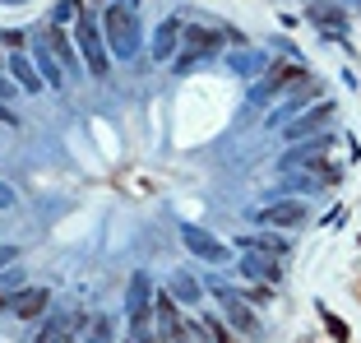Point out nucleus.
<instances>
[{
    "mask_svg": "<svg viewBox=\"0 0 361 343\" xmlns=\"http://www.w3.org/2000/svg\"><path fill=\"white\" fill-rule=\"evenodd\" d=\"M10 204H14V191H10V186H0V214H5Z\"/></svg>",
    "mask_w": 361,
    "mask_h": 343,
    "instance_id": "20",
    "label": "nucleus"
},
{
    "mask_svg": "<svg viewBox=\"0 0 361 343\" xmlns=\"http://www.w3.org/2000/svg\"><path fill=\"white\" fill-rule=\"evenodd\" d=\"M14 255H19V246H0V269L14 265Z\"/></svg>",
    "mask_w": 361,
    "mask_h": 343,
    "instance_id": "19",
    "label": "nucleus"
},
{
    "mask_svg": "<svg viewBox=\"0 0 361 343\" xmlns=\"http://www.w3.org/2000/svg\"><path fill=\"white\" fill-rule=\"evenodd\" d=\"M176 42H180V23L167 19V23L158 28V37H153V61H167V56L176 52Z\"/></svg>",
    "mask_w": 361,
    "mask_h": 343,
    "instance_id": "12",
    "label": "nucleus"
},
{
    "mask_svg": "<svg viewBox=\"0 0 361 343\" xmlns=\"http://www.w3.org/2000/svg\"><path fill=\"white\" fill-rule=\"evenodd\" d=\"M47 301H51V292H47V288H28L23 297H14V311L28 320V315H42L47 311Z\"/></svg>",
    "mask_w": 361,
    "mask_h": 343,
    "instance_id": "13",
    "label": "nucleus"
},
{
    "mask_svg": "<svg viewBox=\"0 0 361 343\" xmlns=\"http://www.w3.org/2000/svg\"><path fill=\"white\" fill-rule=\"evenodd\" d=\"M185 42H190V52H185V56L176 61V75H190V65L200 61V56L218 52V47H223V37H218L213 28H185Z\"/></svg>",
    "mask_w": 361,
    "mask_h": 343,
    "instance_id": "6",
    "label": "nucleus"
},
{
    "mask_svg": "<svg viewBox=\"0 0 361 343\" xmlns=\"http://www.w3.org/2000/svg\"><path fill=\"white\" fill-rule=\"evenodd\" d=\"M180 241H185V251H190V255L209 260V265H223V260H232V255H227V246L218 241V236L204 232V227H195V223L180 227Z\"/></svg>",
    "mask_w": 361,
    "mask_h": 343,
    "instance_id": "2",
    "label": "nucleus"
},
{
    "mask_svg": "<svg viewBox=\"0 0 361 343\" xmlns=\"http://www.w3.org/2000/svg\"><path fill=\"white\" fill-rule=\"evenodd\" d=\"M236 246H241V255H287V236H278V232H245V236H236Z\"/></svg>",
    "mask_w": 361,
    "mask_h": 343,
    "instance_id": "7",
    "label": "nucleus"
},
{
    "mask_svg": "<svg viewBox=\"0 0 361 343\" xmlns=\"http://www.w3.org/2000/svg\"><path fill=\"white\" fill-rule=\"evenodd\" d=\"M301 65L297 61H278V65H269V75H264V84H255V102H264V97H274V93H283V88H292V84H301Z\"/></svg>",
    "mask_w": 361,
    "mask_h": 343,
    "instance_id": "4",
    "label": "nucleus"
},
{
    "mask_svg": "<svg viewBox=\"0 0 361 343\" xmlns=\"http://www.w3.org/2000/svg\"><path fill=\"white\" fill-rule=\"evenodd\" d=\"M213 292H218V301H223L227 320H232L236 330H255V315H250V306H245V301H236L232 288H213Z\"/></svg>",
    "mask_w": 361,
    "mask_h": 343,
    "instance_id": "11",
    "label": "nucleus"
},
{
    "mask_svg": "<svg viewBox=\"0 0 361 343\" xmlns=\"http://www.w3.org/2000/svg\"><path fill=\"white\" fill-rule=\"evenodd\" d=\"M37 70H42V84H56V88L65 84V75H61V65L51 61V42H47L42 52H37Z\"/></svg>",
    "mask_w": 361,
    "mask_h": 343,
    "instance_id": "15",
    "label": "nucleus"
},
{
    "mask_svg": "<svg viewBox=\"0 0 361 343\" xmlns=\"http://www.w3.org/2000/svg\"><path fill=\"white\" fill-rule=\"evenodd\" d=\"M10 70H14V79H19L28 93H37V88H42V75H32V65L23 61V56H10Z\"/></svg>",
    "mask_w": 361,
    "mask_h": 343,
    "instance_id": "16",
    "label": "nucleus"
},
{
    "mask_svg": "<svg viewBox=\"0 0 361 343\" xmlns=\"http://www.w3.org/2000/svg\"><path fill=\"white\" fill-rule=\"evenodd\" d=\"M171 288H176V297H180V301H200V297H204V292L195 288L190 274H176V279H171Z\"/></svg>",
    "mask_w": 361,
    "mask_h": 343,
    "instance_id": "17",
    "label": "nucleus"
},
{
    "mask_svg": "<svg viewBox=\"0 0 361 343\" xmlns=\"http://www.w3.org/2000/svg\"><path fill=\"white\" fill-rule=\"evenodd\" d=\"M255 218L264 227H274V232H278V227H301V223H306V204H301V200H278V204H264Z\"/></svg>",
    "mask_w": 361,
    "mask_h": 343,
    "instance_id": "5",
    "label": "nucleus"
},
{
    "mask_svg": "<svg viewBox=\"0 0 361 343\" xmlns=\"http://www.w3.org/2000/svg\"><path fill=\"white\" fill-rule=\"evenodd\" d=\"M130 325H135L139 339L149 334V279H144V274H135V292H130Z\"/></svg>",
    "mask_w": 361,
    "mask_h": 343,
    "instance_id": "10",
    "label": "nucleus"
},
{
    "mask_svg": "<svg viewBox=\"0 0 361 343\" xmlns=\"http://www.w3.org/2000/svg\"><path fill=\"white\" fill-rule=\"evenodd\" d=\"M79 47H84V61L93 75H106V52H102V37H97L93 19H79Z\"/></svg>",
    "mask_w": 361,
    "mask_h": 343,
    "instance_id": "8",
    "label": "nucleus"
},
{
    "mask_svg": "<svg viewBox=\"0 0 361 343\" xmlns=\"http://www.w3.org/2000/svg\"><path fill=\"white\" fill-rule=\"evenodd\" d=\"M241 265L250 269V274H259L264 283H278V279H283V265H278V260H264V255H241Z\"/></svg>",
    "mask_w": 361,
    "mask_h": 343,
    "instance_id": "14",
    "label": "nucleus"
},
{
    "mask_svg": "<svg viewBox=\"0 0 361 343\" xmlns=\"http://www.w3.org/2000/svg\"><path fill=\"white\" fill-rule=\"evenodd\" d=\"M329 135H315V140H306V144H297V149H287L283 158H278V167L283 172H297V167H306V172H315V162H324V153H329Z\"/></svg>",
    "mask_w": 361,
    "mask_h": 343,
    "instance_id": "3",
    "label": "nucleus"
},
{
    "mask_svg": "<svg viewBox=\"0 0 361 343\" xmlns=\"http://www.w3.org/2000/svg\"><path fill=\"white\" fill-rule=\"evenodd\" d=\"M102 28H106V47L116 56H135L139 52V19H135V5H126V0H116V5H106V19H102Z\"/></svg>",
    "mask_w": 361,
    "mask_h": 343,
    "instance_id": "1",
    "label": "nucleus"
},
{
    "mask_svg": "<svg viewBox=\"0 0 361 343\" xmlns=\"http://www.w3.org/2000/svg\"><path fill=\"white\" fill-rule=\"evenodd\" d=\"M5 97H14V84H10L5 75H0V102H5Z\"/></svg>",
    "mask_w": 361,
    "mask_h": 343,
    "instance_id": "21",
    "label": "nucleus"
},
{
    "mask_svg": "<svg viewBox=\"0 0 361 343\" xmlns=\"http://www.w3.org/2000/svg\"><path fill=\"white\" fill-rule=\"evenodd\" d=\"M329 121H334V102H319L315 112H301V116L287 126V140H301V135H310V140H315V130H324Z\"/></svg>",
    "mask_w": 361,
    "mask_h": 343,
    "instance_id": "9",
    "label": "nucleus"
},
{
    "mask_svg": "<svg viewBox=\"0 0 361 343\" xmlns=\"http://www.w3.org/2000/svg\"><path fill=\"white\" fill-rule=\"evenodd\" d=\"M37 343H70V320H51Z\"/></svg>",
    "mask_w": 361,
    "mask_h": 343,
    "instance_id": "18",
    "label": "nucleus"
}]
</instances>
